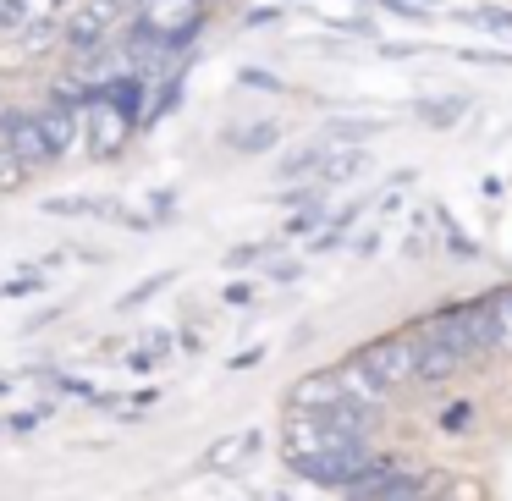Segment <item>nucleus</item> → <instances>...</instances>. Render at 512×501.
<instances>
[{
    "instance_id": "34",
    "label": "nucleus",
    "mask_w": 512,
    "mask_h": 501,
    "mask_svg": "<svg viewBox=\"0 0 512 501\" xmlns=\"http://www.w3.org/2000/svg\"><path fill=\"white\" fill-rule=\"evenodd\" d=\"M0 430H6V419H0Z\"/></svg>"
},
{
    "instance_id": "30",
    "label": "nucleus",
    "mask_w": 512,
    "mask_h": 501,
    "mask_svg": "<svg viewBox=\"0 0 512 501\" xmlns=\"http://www.w3.org/2000/svg\"><path fill=\"white\" fill-rule=\"evenodd\" d=\"M28 292H39V276H34V281H28V276H17L12 287H6V298H28Z\"/></svg>"
},
{
    "instance_id": "18",
    "label": "nucleus",
    "mask_w": 512,
    "mask_h": 501,
    "mask_svg": "<svg viewBox=\"0 0 512 501\" xmlns=\"http://www.w3.org/2000/svg\"><path fill=\"white\" fill-rule=\"evenodd\" d=\"M276 138H281L276 122H254V127H232V133H226V144H232L237 155H265Z\"/></svg>"
},
{
    "instance_id": "12",
    "label": "nucleus",
    "mask_w": 512,
    "mask_h": 501,
    "mask_svg": "<svg viewBox=\"0 0 512 501\" xmlns=\"http://www.w3.org/2000/svg\"><path fill=\"white\" fill-rule=\"evenodd\" d=\"M34 116H39V133H45L50 155H67V149H78V127H83V116L72 111L67 100L45 105V111H34Z\"/></svg>"
},
{
    "instance_id": "21",
    "label": "nucleus",
    "mask_w": 512,
    "mask_h": 501,
    "mask_svg": "<svg viewBox=\"0 0 512 501\" xmlns=\"http://www.w3.org/2000/svg\"><path fill=\"white\" fill-rule=\"evenodd\" d=\"M23 182H28V166H23V160H17V155H12V149H6V144H0V193L23 188Z\"/></svg>"
},
{
    "instance_id": "15",
    "label": "nucleus",
    "mask_w": 512,
    "mask_h": 501,
    "mask_svg": "<svg viewBox=\"0 0 512 501\" xmlns=\"http://www.w3.org/2000/svg\"><path fill=\"white\" fill-rule=\"evenodd\" d=\"M435 248H441V215L419 210V215H413V226H408V237H402V254L424 259V254H435Z\"/></svg>"
},
{
    "instance_id": "9",
    "label": "nucleus",
    "mask_w": 512,
    "mask_h": 501,
    "mask_svg": "<svg viewBox=\"0 0 512 501\" xmlns=\"http://www.w3.org/2000/svg\"><path fill=\"white\" fill-rule=\"evenodd\" d=\"M0 144L12 149L28 171L45 166V160H56V155H50V144H45V133H39V116L34 111H0Z\"/></svg>"
},
{
    "instance_id": "33",
    "label": "nucleus",
    "mask_w": 512,
    "mask_h": 501,
    "mask_svg": "<svg viewBox=\"0 0 512 501\" xmlns=\"http://www.w3.org/2000/svg\"><path fill=\"white\" fill-rule=\"evenodd\" d=\"M0 391H12V380H6V375H0Z\"/></svg>"
},
{
    "instance_id": "24",
    "label": "nucleus",
    "mask_w": 512,
    "mask_h": 501,
    "mask_svg": "<svg viewBox=\"0 0 512 501\" xmlns=\"http://www.w3.org/2000/svg\"><path fill=\"white\" fill-rule=\"evenodd\" d=\"M50 39H61V23H56V17H45V23H34V28H28V34H23V45H28V50H45Z\"/></svg>"
},
{
    "instance_id": "23",
    "label": "nucleus",
    "mask_w": 512,
    "mask_h": 501,
    "mask_svg": "<svg viewBox=\"0 0 512 501\" xmlns=\"http://www.w3.org/2000/svg\"><path fill=\"white\" fill-rule=\"evenodd\" d=\"M457 61H474V67H496V72H512V56H507V50H457Z\"/></svg>"
},
{
    "instance_id": "11",
    "label": "nucleus",
    "mask_w": 512,
    "mask_h": 501,
    "mask_svg": "<svg viewBox=\"0 0 512 501\" xmlns=\"http://www.w3.org/2000/svg\"><path fill=\"white\" fill-rule=\"evenodd\" d=\"M259 446H265V435H259V430H237V435H221V441H215L210 452H204V468H210V474H237V468H243L248 457L259 452Z\"/></svg>"
},
{
    "instance_id": "20",
    "label": "nucleus",
    "mask_w": 512,
    "mask_h": 501,
    "mask_svg": "<svg viewBox=\"0 0 512 501\" xmlns=\"http://www.w3.org/2000/svg\"><path fill=\"white\" fill-rule=\"evenodd\" d=\"M490 314H496V336H501V353H512V287L490 292Z\"/></svg>"
},
{
    "instance_id": "8",
    "label": "nucleus",
    "mask_w": 512,
    "mask_h": 501,
    "mask_svg": "<svg viewBox=\"0 0 512 501\" xmlns=\"http://www.w3.org/2000/svg\"><path fill=\"white\" fill-rule=\"evenodd\" d=\"M375 463V446H353V452H320V457H292V474L309 485H353L364 468Z\"/></svg>"
},
{
    "instance_id": "19",
    "label": "nucleus",
    "mask_w": 512,
    "mask_h": 501,
    "mask_svg": "<svg viewBox=\"0 0 512 501\" xmlns=\"http://www.w3.org/2000/svg\"><path fill=\"white\" fill-rule=\"evenodd\" d=\"M435 496H441V479H435V474H419V468H413V474H402L380 501H435Z\"/></svg>"
},
{
    "instance_id": "7",
    "label": "nucleus",
    "mask_w": 512,
    "mask_h": 501,
    "mask_svg": "<svg viewBox=\"0 0 512 501\" xmlns=\"http://www.w3.org/2000/svg\"><path fill=\"white\" fill-rule=\"evenodd\" d=\"M133 111H122V105L111 100V94H100V100H89V111H83V138H89V155L94 160H111L116 149L133 138Z\"/></svg>"
},
{
    "instance_id": "16",
    "label": "nucleus",
    "mask_w": 512,
    "mask_h": 501,
    "mask_svg": "<svg viewBox=\"0 0 512 501\" xmlns=\"http://www.w3.org/2000/svg\"><path fill=\"white\" fill-rule=\"evenodd\" d=\"M413 111H419V122H430V127H457L463 111H468V100L463 94H435V100H419Z\"/></svg>"
},
{
    "instance_id": "26",
    "label": "nucleus",
    "mask_w": 512,
    "mask_h": 501,
    "mask_svg": "<svg viewBox=\"0 0 512 501\" xmlns=\"http://www.w3.org/2000/svg\"><path fill=\"white\" fill-rule=\"evenodd\" d=\"M166 281H171V276H149L144 287H133V292H127V298H122V309H138V303H149V298H155L160 287H166Z\"/></svg>"
},
{
    "instance_id": "3",
    "label": "nucleus",
    "mask_w": 512,
    "mask_h": 501,
    "mask_svg": "<svg viewBox=\"0 0 512 501\" xmlns=\"http://www.w3.org/2000/svg\"><path fill=\"white\" fill-rule=\"evenodd\" d=\"M127 28V0H78L61 23L72 56H94V50H111Z\"/></svg>"
},
{
    "instance_id": "2",
    "label": "nucleus",
    "mask_w": 512,
    "mask_h": 501,
    "mask_svg": "<svg viewBox=\"0 0 512 501\" xmlns=\"http://www.w3.org/2000/svg\"><path fill=\"white\" fill-rule=\"evenodd\" d=\"M281 446L292 457H320V452H353V446H375V413H287V430H281Z\"/></svg>"
},
{
    "instance_id": "31",
    "label": "nucleus",
    "mask_w": 512,
    "mask_h": 501,
    "mask_svg": "<svg viewBox=\"0 0 512 501\" xmlns=\"http://www.w3.org/2000/svg\"><path fill=\"white\" fill-rule=\"evenodd\" d=\"M435 501H463V496H452V490H441V496H435Z\"/></svg>"
},
{
    "instance_id": "29",
    "label": "nucleus",
    "mask_w": 512,
    "mask_h": 501,
    "mask_svg": "<svg viewBox=\"0 0 512 501\" xmlns=\"http://www.w3.org/2000/svg\"><path fill=\"white\" fill-rule=\"evenodd\" d=\"M226 303H254V287H248V281H232V287H226Z\"/></svg>"
},
{
    "instance_id": "10",
    "label": "nucleus",
    "mask_w": 512,
    "mask_h": 501,
    "mask_svg": "<svg viewBox=\"0 0 512 501\" xmlns=\"http://www.w3.org/2000/svg\"><path fill=\"white\" fill-rule=\"evenodd\" d=\"M424 342V358H419V386H441V380H452L457 369H468V358L457 353L452 342H441L435 331H419Z\"/></svg>"
},
{
    "instance_id": "14",
    "label": "nucleus",
    "mask_w": 512,
    "mask_h": 501,
    "mask_svg": "<svg viewBox=\"0 0 512 501\" xmlns=\"http://www.w3.org/2000/svg\"><path fill=\"white\" fill-rule=\"evenodd\" d=\"M364 171H369V155H364V149H331L314 182H320V188H342V182L364 177Z\"/></svg>"
},
{
    "instance_id": "6",
    "label": "nucleus",
    "mask_w": 512,
    "mask_h": 501,
    "mask_svg": "<svg viewBox=\"0 0 512 501\" xmlns=\"http://www.w3.org/2000/svg\"><path fill=\"white\" fill-rule=\"evenodd\" d=\"M430 331L441 336V342H452L457 353L468 358V364H479V358H496V353H501V336H496V314H490V303H463V309L441 314Z\"/></svg>"
},
{
    "instance_id": "22",
    "label": "nucleus",
    "mask_w": 512,
    "mask_h": 501,
    "mask_svg": "<svg viewBox=\"0 0 512 501\" xmlns=\"http://www.w3.org/2000/svg\"><path fill=\"white\" fill-rule=\"evenodd\" d=\"M441 248H446V254H452V259H474V254H479V248L468 243V237L457 232L452 221H446V215H441Z\"/></svg>"
},
{
    "instance_id": "5",
    "label": "nucleus",
    "mask_w": 512,
    "mask_h": 501,
    "mask_svg": "<svg viewBox=\"0 0 512 501\" xmlns=\"http://www.w3.org/2000/svg\"><path fill=\"white\" fill-rule=\"evenodd\" d=\"M419 358H424V342H419V336H408V331H397V336L369 342L353 364L364 369V375H375L386 391H397V386H419Z\"/></svg>"
},
{
    "instance_id": "28",
    "label": "nucleus",
    "mask_w": 512,
    "mask_h": 501,
    "mask_svg": "<svg viewBox=\"0 0 512 501\" xmlns=\"http://www.w3.org/2000/svg\"><path fill=\"white\" fill-rule=\"evenodd\" d=\"M353 254H358V259H375V254H380V232H375V226H369V232L353 243Z\"/></svg>"
},
{
    "instance_id": "17",
    "label": "nucleus",
    "mask_w": 512,
    "mask_h": 501,
    "mask_svg": "<svg viewBox=\"0 0 512 501\" xmlns=\"http://www.w3.org/2000/svg\"><path fill=\"white\" fill-rule=\"evenodd\" d=\"M457 23L479 28L490 39H512V6H474V12H457Z\"/></svg>"
},
{
    "instance_id": "13",
    "label": "nucleus",
    "mask_w": 512,
    "mask_h": 501,
    "mask_svg": "<svg viewBox=\"0 0 512 501\" xmlns=\"http://www.w3.org/2000/svg\"><path fill=\"white\" fill-rule=\"evenodd\" d=\"M402 474H413V468H408V463H397V457H375V463H369L364 474H358L353 485H347V496H358V501H380Z\"/></svg>"
},
{
    "instance_id": "27",
    "label": "nucleus",
    "mask_w": 512,
    "mask_h": 501,
    "mask_svg": "<svg viewBox=\"0 0 512 501\" xmlns=\"http://www.w3.org/2000/svg\"><path fill=\"white\" fill-rule=\"evenodd\" d=\"M39 419H45V408H34V413H17V419H6V430L28 435V430H39Z\"/></svg>"
},
{
    "instance_id": "32",
    "label": "nucleus",
    "mask_w": 512,
    "mask_h": 501,
    "mask_svg": "<svg viewBox=\"0 0 512 501\" xmlns=\"http://www.w3.org/2000/svg\"><path fill=\"white\" fill-rule=\"evenodd\" d=\"M413 6H441V0H413Z\"/></svg>"
},
{
    "instance_id": "1",
    "label": "nucleus",
    "mask_w": 512,
    "mask_h": 501,
    "mask_svg": "<svg viewBox=\"0 0 512 501\" xmlns=\"http://www.w3.org/2000/svg\"><path fill=\"white\" fill-rule=\"evenodd\" d=\"M391 391L380 386L375 375H364L358 364L342 369H314L292 386V413H336V408H353V413H380Z\"/></svg>"
},
{
    "instance_id": "25",
    "label": "nucleus",
    "mask_w": 512,
    "mask_h": 501,
    "mask_svg": "<svg viewBox=\"0 0 512 501\" xmlns=\"http://www.w3.org/2000/svg\"><path fill=\"white\" fill-rule=\"evenodd\" d=\"M265 254H270L265 243H243V248H232V254H226V265H232V270H243V265H259Z\"/></svg>"
},
{
    "instance_id": "4",
    "label": "nucleus",
    "mask_w": 512,
    "mask_h": 501,
    "mask_svg": "<svg viewBox=\"0 0 512 501\" xmlns=\"http://www.w3.org/2000/svg\"><path fill=\"white\" fill-rule=\"evenodd\" d=\"M199 23H204V0H144L138 17H133V34L177 56V50L199 34Z\"/></svg>"
}]
</instances>
